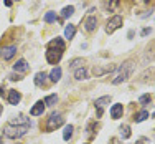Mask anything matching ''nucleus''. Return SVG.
Instances as JSON below:
<instances>
[{
	"instance_id": "22",
	"label": "nucleus",
	"mask_w": 155,
	"mask_h": 144,
	"mask_svg": "<svg viewBox=\"0 0 155 144\" xmlns=\"http://www.w3.org/2000/svg\"><path fill=\"white\" fill-rule=\"evenodd\" d=\"M120 136H122V139H129V138H130V128H129L127 124L120 126Z\"/></svg>"
},
{
	"instance_id": "31",
	"label": "nucleus",
	"mask_w": 155,
	"mask_h": 144,
	"mask_svg": "<svg viewBox=\"0 0 155 144\" xmlns=\"http://www.w3.org/2000/svg\"><path fill=\"white\" fill-rule=\"evenodd\" d=\"M152 116H153V118H155V111H153V114H152Z\"/></svg>"
},
{
	"instance_id": "18",
	"label": "nucleus",
	"mask_w": 155,
	"mask_h": 144,
	"mask_svg": "<svg viewBox=\"0 0 155 144\" xmlns=\"http://www.w3.org/2000/svg\"><path fill=\"white\" fill-rule=\"evenodd\" d=\"M147 118H149V111H147V109H142L140 113H137L134 116V121H135V123H142V121L147 119Z\"/></svg>"
},
{
	"instance_id": "14",
	"label": "nucleus",
	"mask_w": 155,
	"mask_h": 144,
	"mask_svg": "<svg viewBox=\"0 0 155 144\" xmlns=\"http://www.w3.org/2000/svg\"><path fill=\"white\" fill-rule=\"evenodd\" d=\"M61 73H63V70L60 68V66H54L53 70L50 71V81H53V83H56V81H60L61 80Z\"/></svg>"
},
{
	"instance_id": "4",
	"label": "nucleus",
	"mask_w": 155,
	"mask_h": 144,
	"mask_svg": "<svg viewBox=\"0 0 155 144\" xmlns=\"http://www.w3.org/2000/svg\"><path fill=\"white\" fill-rule=\"evenodd\" d=\"M63 123H64V118L61 113H51L46 123V131H53V129L63 126Z\"/></svg>"
},
{
	"instance_id": "8",
	"label": "nucleus",
	"mask_w": 155,
	"mask_h": 144,
	"mask_svg": "<svg viewBox=\"0 0 155 144\" xmlns=\"http://www.w3.org/2000/svg\"><path fill=\"white\" fill-rule=\"evenodd\" d=\"M17 53V46L15 45H10V46H3L2 51H0V55H2L3 60H12L13 57H15Z\"/></svg>"
},
{
	"instance_id": "30",
	"label": "nucleus",
	"mask_w": 155,
	"mask_h": 144,
	"mask_svg": "<svg viewBox=\"0 0 155 144\" xmlns=\"http://www.w3.org/2000/svg\"><path fill=\"white\" fill-rule=\"evenodd\" d=\"M2 109H3V108H2V105H0V114H2Z\"/></svg>"
},
{
	"instance_id": "20",
	"label": "nucleus",
	"mask_w": 155,
	"mask_h": 144,
	"mask_svg": "<svg viewBox=\"0 0 155 144\" xmlns=\"http://www.w3.org/2000/svg\"><path fill=\"white\" fill-rule=\"evenodd\" d=\"M73 13H74V7H73V5L64 7V9L61 10V17H63V18H69V17L73 15Z\"/></svg>"
},
{
	"instance_id": "25",
	"label": "nucleus",
	"mask_w": 155,
	"mask_h": 144,
	"mask_svg": "<svg viewBox=\"0 0 155 144\" xmlns=\"http://www.w3.org/2000/svg\"><path fill=\"white\" fill-rule=\"evenodd\" d=\"M150 99H152V96H150V94H142L139 98V103H140V105H149Z\"/></svg>"
},
{
	"instance_id": "29",
	"label": "nucleus",
	"mask_w": 155,
	"mask_h": 144,
	"mask_svg": "<svg viewBox=\"0 0 155 144\" xmlns=\"http://www.w3.org/2000/svg\"><path fill=\"white\" fill-rule=\"evenodd\" d=\"M3 91H5V90H3L2 86H0V96H3Z\"/></svg>"
},
{
	"instance_id": "26",
	"label": "nucleus",
	"mask_w": 155,
	"mask_h": 144,
	"mask_svg": "<svg viewBox=\"0 0 155 144\" xmlns=\"http://www.w3.org/2000/svg\"><path fill=\"white\" fill-rule=\"evenodd\" d=\"M150 32H152L150 28H143V30L140 32V35H142V36H147V35H150Z\"/></svg>"
},
{
	"instance_id": "19",
	"label": "nucleus",
	"mask_w": 155,
	"mask_h": 144,
	"mask_svg": "<svg viewBox=\"0 0 155 144\" xmlns=\"http://www.w3.org/2000/svg\"><path fill=\"white\" fill-rule=\"evenodd\" d=\"M73 131H74V128H73L71 124H68V126L64 128V131H63V139H64V141H69L71 136H73Z\"/></svg>"
},
{
	"instance_id": "1",
	"label": "nucleus",
	"mask_w": 155,
	"mask_h": 144,
	"mask_svg": "<svg viewBox=\"0 0 155 144\" xmlns=\"http://www.w3.org/2000/svg\"><path fill=\"white\" fill-rule=\"evenodd\" d=\"M63 51H64V42H63L60 36L53 38L46 46V53H45L46 55V61L50 65H58L60 60L63 58Z\"/></svg>"
},
{
	"instance_id": "10",
	"label": "nucleus",
	"mask_w": 155,
	"mask_h": 144,
	"mask_svg": "<svg viewBox=\"0 0 155 144\" xmlns=\"http://www.w3.org/2000/svg\"><path fill=\"white\" fill-rule=\"evenodd\" d=\"M124 114V106L122 105H112L110 106V118L112 119H119V118H122Z\"/></svg>"
},
{
	"instance_id": "16",
	"label": "nucleus",
	"mask_w": 155,
	"mask_h": 144,
	"mask_svg": "<svg viewBox=\"0 0 155 144\" xmlns=\"http://www.w3.org/2000/svg\"><path fill=\"white\" fill-rule=\"evenodd\" d=\"M74 78L76 80H87V70L84 68V66H81V68H78L74 71Z\"/></svg>"
},
{
	"instance_id": "24",
	"label": "nucleus",
	"mask_w": 155,
	"mask_h": 144,
	"mask_svg": "<svg viewBox=\"0 0 155 144\" xmlns=\"http://www.w3.org/2000/svg\"><path fill=\"white\" fill-rule=\"evenodd\" d=\"M54 20H56V13H54V12H48L45 15V22H46V23H53Z\"/></svg>"
},
{
	"instance_id": "3",
	"label": "nucleus",
	"mask_w": 155,
	"mask_h": 144,
	"mask_svg": "<svg viewBox=\"0 0 155 144\" xmlns=\"http://www.w3.org/2000/svg\"><path fill=\"white\" fill-rule=\"evenodd\" d=\"M134 61H125V63H122V66H120V70H119V73H117V76L112 80V84H120V83H124V81H127L129 80V76L132 75V71H134Z\"/></svg>"
},
{
	"instance_id": "7",
	"label": "nucleus",
	"mask_w": 155,
	"mask_h": 144,
	"mask_svg": "<svg viewBox=\"0 0 155 144\" xmlns=\"http://www.w3.org/2000/svg\"><path fill=\"white\" fill-rule=\"evenodd\" d=\"M117 66L116 65H106V66H94L93 68V75L94 76H102V75H107V73L116 71Z\"/></svg>"
},
{
	"instance_id": "13",
	"label": "nucleus",
	"mask_w": 155,
	"mask_h": 144,
	"mask_svg": "<svg viewBox=\"0 0 155 144\" xmlns=\"http://www.w3.org/2000/svg\"><path fill=\"white\" fill-rule=\"evenodd\" d=\"M20 99H21V93H20V91L10 90V93H8V103H10V105H18Z\"/></svg>"
},
{
	"instance_id": "11",
	"label": "nucleus",
	"mask_w": 155,
	"mask_h": 144,
	"mask_svg": "<svg viewBox=\"0 0 155 144\" xmlns=\"http://www.w3.org/2000/svg\"><path fill=\"white\" fill-rule=\"evenodd\" d=\"M28 68H30V66H28L27 60H23V58H20V60L13 65V71L15 73H25V71H28Z\"/></svg>"
},
{
	"instance_id": "23",
	"label": "nucleus",
	"mask_w": 155,
	"mask_h": 144,
	"mask_svg": "<svg viewBox=\"0 0 155 144\" xmlns=\"http://www.w3.org/2000/svg\"><path fill=\"white\" fill-rule=\"evenodd\" d=\"M84 61H83V58H74V60H71L69 61V68H74V70H78L81 65H83Z\"/></svg>"
},
{
	"instance_id": "21",
	"label": "nucleus",
	"mask_w": 155,
	"mask_h": 144,
	"mask_svg": "<svg viewBox=\"0 0 155 144\" xmlns=\"http://www.w3.org/2000/svg\"><path fill=\"white\" fill-rule=\"evenodd\" d=\"M56 101H58V96L56 94H50V96H46L45 98V106H54L56 105Z\"/></svg>"
},
{
	"instance_id": "15",
	"label": "nucleus",
	"mask_w": 155,
	"mask_h": 144,
	"mask_svg": "<svg viewBox=\"0 0 155 144\" xmlns=\"http://www.w3.org/2000/svg\"><path fill=\"white\" fill-rule=\"evenodd\" d=\"M46 78H48V75L45 71L36 73V75H35V84H36V86H43V84L46 83Z\"/></svg>"
},
{
	"instance_id": "2",
	"label": "nucleus",
	"mask_w": 155,
	"mask_h": 144,
	"mask_svg": "<svg viewBox=\"0 0 155 144\" xmlns=\"http://www.w3.org/2000/svg\"><path fill=\"white\" fill-rule=\"evenodd\" d=\"M28 129H30V126H18V124L8 123V124H5V128H3V134H5L7 138H10V139H20L28 132Z\"/></svg>"
},
{
	"instance_id": "5",
	"label": "nucleus",
	"mask_w": 155,
	"mask_h": 144,
	"mask_svg": "<svg viewBox=\"0 0 155 144\" xmlns=\"http://www.w3.org/2000/svg\"><path fill=\"white\" fill-rule=\"evenodd\" d=\"M120 27H122V17H120V15H114L112 18H109L107 25H106V32L110 35V33H114L117 28H120Z\"/></svg>"
},
{
	"instance_id": "9",
	"label": "nucleus",
	"mask_w": 155,
	"mask_h": 144,
	"mask_svg": "<svg viewBox=\"0 0 155 144\" xmlns=\"http://www.w3.org/2000/svg\"><path fill=\"white\" fill-rule=\"evenodd\" d=\"M83 25H84V30L86 32H94L96 28H97V18L96 17H87Z\"/></svg>"
},
{
	"instance_id": "6",
	"label": "nucleus",
	"mask_w": 155,
	"mask_h": 144,
	"mask_svg": "<svg viewBox=\"0 0 155 144\" xmlns=\"http://www.w3.org/2000/svg\"><path fill=\"white\" fill-rule=\"evenodd\" d=\"M110 103V96H101V98H97L94 101L96 105V111H97V118L102 116V113H104V108Z\"/></svg>"
},
{
	"instance_id": "27",
	"label": "nucleus",
	"mask_w": 155,
	"mask_h": 144,
	"mask_svg": "<svg viewBox=\"0 0 155 144\" xmlns=\"http://www.w3.org/2000/svg\"><path fill=\"white\" fill-rule=\"evenodd\" d=\"M8 78L12 80V81H15V80H17V81H18V80H21V78H20V75H18V73H17V75H15V73H13V75H10Z\"/></svg>"
},
{
	"instance_id": "12",
	"label": "nucleus",
	"mask_w": 155,
	"mask_h": 144,
	"mask_svg": "<svg viewBox=\"0 0 155 144\" xmlns=\"http://www.w3.org/2000/svg\"><path fill=\"white\" fill-rule=\"evenodd\" d=\"M43 111H45V103L36 101L35 105H33V108L30 109V114L31 116H40V114H43Z\"/></svg>"
},
{
	"instance_id": "17",
	"label": "nucleus",
	"mask_w": 155,
	"mask_h": 144,
	"mask_svg": "<svg viewBox=\"0 0 155 144\" xmlns=\"http://www.w3.org/2000/svg\"><path fill=\"white\" fill-rule=\"evenodd\" d=\"M74 33H76V27H74V25H71V23H69L68 27L64 28V38L71 40L73 36H74Z\"/></svg>"
},
{
	"instance_id": "28",
	"label": "nucleus",
	"mask_w": 155,
	"mask_h": 144,
	"mask_svg": "<svg viewBox=\"0 0 155 144\" xmlns=\"http://www.w3.org/2000/svg\"><path fill=\"white\" fill-rule=\"evenodd\" d=\"M12 2H13V0H5V7H10V5H12Z\"/></svg>"
}]
</instances>
